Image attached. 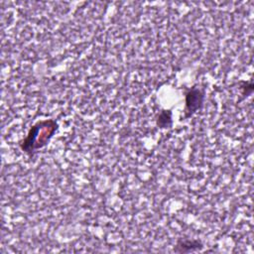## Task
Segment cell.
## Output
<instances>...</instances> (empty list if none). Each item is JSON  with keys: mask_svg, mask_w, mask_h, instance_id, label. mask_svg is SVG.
I'll use <instances>...</instances> for the list:
<instances>
[{"mask_svg": "<svg viewBox=\"0 0 254 254\" xmlns=\"http://www.w3.org/2000/svg\"><path fill=\"white\" fill-rule=\"evenodd\" d=\"M58 129V123L55 119L39 120L29 129L27 136L20 141L19 146L23 152L32 156L36 150L43 148L48 144Z\"/></svg>", "mask_w": 254, "mask_h": 254, "instance_id": "cell-1", "label": "cell"}, {"mask_svg": "<svg viewBox=\"0 0 254 254\" xmlns=\"http://www.w3.org/2000/svg\"><path fill=\"white\" fill-rule=\"evenodd\" d=\"M204 99V94L203 91L200 90L199 88L192 87L189 89L186 92V99H185V117L189 118L192 114H194L201 106L203 103Z\"/></svg>", "mask_w": 254, "mask_h": 254, "instance_id": "cell-2", "label": "cell"}, {"mask_svg": "<svg viewBox=\"0 0 254 254\" xmlns=\"http://www.w3.org/2000/svg\"><path fill=\"white\" fill-rule=\"evenodd\" d=\"M201 248L202 243L197 239H179L174 250L179 253H188Z\"/></svg>", "mask_w": 254, "mask_h": 254, "instance_id": "cell-3", "label": "cell"}, {"mask_svg": "<svg viewBox=\"0 0 254 254\" xmlns=\"http://www.w3.org/2000/svg\"><path fill=\"white\" fill-rule=\"evenodd\" d=\"M157 124L161 128H167V127L171 126V124H172V112L170 110H163L157 118Z\"/></svg>", "mask_w": 254, "mask_h": 254, "instance_id": "cell-4", "label": "cell"}]
</instances>
